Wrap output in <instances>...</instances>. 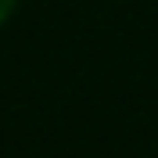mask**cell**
Returning a JSON list of instances; mask_svg holds the SVG:
<instances>
[{"label": "cell", "mask_w": 158, "mask_h": 158, "mask_svg": "<svg viewBox=\"0 0 158 158\" xmlns=\"http://www.w3.org/2000/svg\"><path fill=\"white\" fill-rule=\"evenodd\" d=\"M18 4H22V0H0V25H7V22L15 18Z\"/></svg>", "instance_id": "6da1fadb"}]
</instances>
